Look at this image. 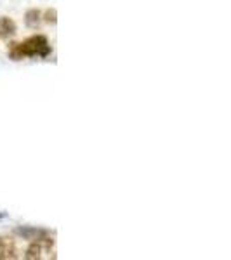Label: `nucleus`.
Here are the masks:
<instances>
[{"label":"nucleus","instance_id":"obj_5","mask_svg":"<svg viewBox=\"0 0 231 260\" xmlns=\"http://www.w3.org/2000/svg\"><path fill=\"white\" fill-rule=\"evenodd\" d=\"M18 33V24L7 16H0V39L7 40Z\"/></svg>","mask_w":231,"mask_h":260},{"label":"nucleus","instance_id":"obj_4","mask_svg":"<svg viewBox=\"0 0 231 260\" xmlns=\"http://www.w3.org/2000/svg\"><path fill=\"white\" fill-rule=\"evenodd\" d=\"M14 233L21 236L23 240H37V238H42V236H49V231L47 229H39V228H28V225H23V228H16Z\"/></svg>","mask_w":231,"mask_h":260},{"label":"nucleus","instance_id":"obj_2","mask_svg":"<svg viewBox=\"0 0 231 260\" xmlns=\"http://www.w3.org/2000/svg\"><path fill=\"white\" fill-rule=\"evenodd\" d=\"M54 246L56 243L49 236H42L37 240H32L30 246L24 251V258L28 260H40V258H50L54 257Z\"/></svg>","mask_w":231,"mask_h":260},{"label":"nucleus","instance_id":"obj_3","mask_svg":"<svg viewBox=\"0 0 231 260\" xmlns=\"http://www.w3.org/2000/svg\"><path fill=\"white\" fill-rule=\"evenodd\" d=\"M19 257L16 241L9 236H0V260H14Z\"/></svg>","mask_w":231,"mask_h":260},{"label":"nucleus","instance_id":"obj_7","mask_svg":"<svg viewBox=\"0 0 231 260\" xmlns=\"http://www.w3.org/2000/svg\"><path fill=\"white\" fill-rule=\"evenodd\" d=\"M42 21L47 24H56L57 23V11L56 9H47L42 12Z\"/></svg>","mask_w":231,"mask_h":260},{"label":"nucleus","instance_id":"obj_1","mask_svg":"<svg viewBox=\"0 0 231 260\" xmlns=\"http://www.w3.org/2000/svg\"><path fill=\"white\" fill-rule=\"evenodd\" d=\"M50 52H52V49H50V44L45 35H32L23 42L11 44L9 50H7L9 57L14 61H19L23 57H47L50 56Z\"/></svg>","mask_w":231,"mask_h":260},{"label":"nucleus","instance_id":"obj_6","mask_svg":"<svg viewBox=\"0 0 231 260\" xmlns=\"http://www.w3.org/2000/svg\"><path fill=\"white\" fill-rule=\"evenodd\" d=\"M42 23V11L40 9H28L24 12V24L28 28H39Z\"/></svg>","mask_w":231,"mask_h":260}]
</instances>
